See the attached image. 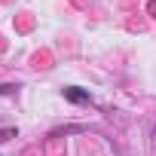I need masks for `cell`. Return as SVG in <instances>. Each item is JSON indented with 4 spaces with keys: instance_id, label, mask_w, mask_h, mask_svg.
<instances>
[{
    "instance_id": "1",
    "label": "cell",
    "mask_w": 156,
    "mask_h": 156,
    "mask_svg": "<svg viewBox=\"0 0 156 156\" xmlns=\"http://www.w3.org/2000/svg\"><path fill=\"white\" fill-rule=\"evenodd\" d=\"M64 101H70V104H89L92 95H89L86 89H80V86H67V89H64Z\"/></svg>"
},
{
    "instance_id": "3",
    "label": "cell",
    "mask_w": 156,
    "mask_h": 156,
    "mask_svg": "<svg viewBox=\"0 0 156 156\" xmlns=\"http://www.w3.org/2000/svg\"><path fill=\"white\" fill-rule=\"evenodd\" d=\"M19 92V86H12V83H3L0 86V95H16Z\"/></svg>"
},
{
    "instance_id": "2",
    "label": "cell",
    "mask_w": 156,
    "mask_h": 156,
    "mask_svg": "<svg viewBox=\"0 0 156 156\" xmlns=\"http://www.w3.org/2000/svg\"><path fill=\"white\" fill-rule=\"evenodd\" d=\"M16 135H19V132H16L12 126H9V129H0V144H3V141H9V138H16Z\"/></svg>"
}]
</instances>
